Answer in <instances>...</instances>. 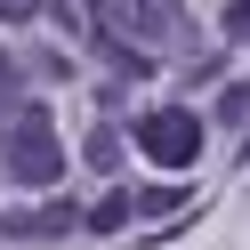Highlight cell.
Segmentation results:
<instances>
[{"label":"cell","mask_w":250,"mask_h":250,"mask_svg":"<svg viewBox=\"0 0 250 250\" xmlns=\"http://www.w3.org/2000/svg\"><path fill=\"white\" fill-rule=\"evenodd\" d=\"M226 41H250V0H226Z\"/></svg>","instance_id":"8"},{"label":"cell","mask_w":250,"mask_h":250,"mask_svg":"<svg viewBox=\"0 0 250 250\" xmlns=\"http://www.w3.org/2000/svg\"><path fill=\"white\" fill-rule=\"evenodd\" d=\"M0 162H8V178H24V186H57L65 178V146H57L49 105H24V113L0 129Z\"/></svg>","instance_id":"1"},{"label":"cell","mask_w":250,"mask_h":250,"mask_svg":"<svg viewBox=\"0 0 250 250\" xmlns=\"http://www.w3.org/2000/svg\"><path fill=\"white\" fill-rule=\"evenodd\" d=\"M33 8H41V0H0V24H24Z\"/></svg>","instance_id":"9"},{"label":"cell","mask_w":250,"mask_h":250,"mask_svg":"<svg viewBox=\"0 0 250 250\" xmlns=\"http://www.w3.org/2000/svg\"><path fill=\"white\" fill-rule=\"evenodd\" d=\"M73 226H81L73 202H49V210H33V218H0V234H24V242H57V234H73Z\"/></svg>","instance_id":"4"},{"label":"cell","mask_w":250,"mask_h":250,"mask_svg":"<svg viewBox=\"0 0 250 250\" xmlns=\"http://www.w3.org/2000/svg\"><path fill=\"white\" fill-rule=\"evenodd\" d=\"M129 210H137V202H129V194H105V202H97V210H89V218H81V226H89V234H121V226H129Z\"/></svg>","instance_id":"5"},{"label":"cell","mask_w":250,"mask_h":250,"mask_svg":"<svg viewBox=\"0 0 250 250\" xmlns=\"http://www.w3.org/2000/svg\"><path fill=\"white\" fill-rule=\"evenodd\" d=\"M8 89H17V57L0 49V105H8Z\"/></svg>","instance_id":"10"},{"label":"cell","mask_w":250,"mask_h":250,"mask_svg":"<svg viewBox=\"0 0 250 250\" xmlns=\"http://www.w3.org/2000/svg\"><path fill=\"white\" fill-rule=\"evenodd\" d=\"M218 121H234V129H242V121H250V81H234L226 97H218Z\"/></svg>","instance_id":"7"},{"label":"cell","mask_w":250,"mask_h":250,"mask_svg":"<svg viewBox=\"0 0 250 250\" xmlns=\"http://www.w3.org/2000/svg\"><path fill=\"white\" fill-rule=\"evenodd\" d=\"M89 169H121V137L113 129H89Z\"/></svg>","instance_id":"6"},{"label":"cell","mask_w":250,"mask_h":250,"mask_svg":"<svg viewBox=\"0 0 250 250\" xmlns=\"http://www.w3.org/2000/svg\"><path fill=\"white\" fill-rule=\"evenodd\" d=\"M113 24L129 41H186V0H113Z\"/></svg>","instance_id":"3"},{"label":"cell","mask_w":250,"mask_h":250,"mask_svg":"<svg viewBox=\"0 0 250 250\" xmlns=\"http://www.w3.org/2000/svg\"><path fill=\"white\" fill-rule=\"evenodd\" d=\"M137 153H146L153 169H194L202 162V113H186V105L146 113L137 121Z\"/></svg>","instance_id":"2"}]
</instances>
